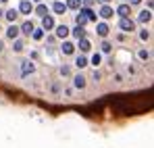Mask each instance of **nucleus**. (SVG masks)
<instances>
[{
  "label": "nucleus",
  "mask_w": 154,
  "mask_h": 148,
  "mask_svg": "<svg viewBox=\"0 0 154 148\" xmlns=\"http://www.w3.org/2000/svg\"><path fill=\"white\" fill-rule=\"evenodd\" d=\"M119 29L125 31V33H127V31H133V29H135V21H131L129 17H123V19L119 21Z\"/></svg>",
  "instance_id": "nucleus-1"
},
{
  "label": "nucleus",
  "mask_w": 154,
  "mask_h": 148,
  "mask_svg": "<svg viewBox=\"0 0 154 148\" xmlns=\"http://www.w3.org/2000/svg\"><path fill=\"white\" fill-rule=\"evenodd\" d=\"M19 15H29V13H33V4L29 2V0H21V4H19Z\"/></svg>",
  "instance_id": "nucleus-2"
},
{
  "label": "nucleus",
  "mask_w": 154,
  "mask_h": 148,
  "mask_svg": "<svg viewBox=\"0 0 154 148\" xmlns=\"http://www.w3.org/2000/svg\"><path fill=\"white\" fill-rule=\"evenodd\" d=\"M54 33H56V38L65 40V38L69 36V27H67V25H54Z\"/></svg>",
  "instance_id": "nucleus-3"
},
{
  "label": "nucleus",
  "mask_w": 154,
  "mask_h": 148,
  "mask_svg": "<svg viewBox=\"0 0 154 148\" xmlns=\"http://www.w3.org/2000/svg\"><path fill=\"white\" fill-rule=\"evenodd\" d=\"M33 71H35V65L31 61H23L21 63V75H29V73H33Z\"/></svg>",
  "instance_id": "nucleus-4"
},
{
  "label": "nucleus",
  "mask_w": 154,
  "mask_h": 148,
  "mask_svg": "<svg viewBox=\"0 0 154 148\" xmlns=\"http://www.w3.org/2000/svg\"><path fill=\"white\" fill-rule=\"evenodd\" d=\"M52 13H54V15H65V13H67V6H65V2L56 0V2L52 4Z\"/></svg>",
  "instance_id": "nucleus-5"
},
{
  "label": "nucleus",
  "mask_w": 154,
  "mask_h": 148,
  "mask_svg": "<svg viewBox=\"0 0 154 148\" xmlns=\"http://www.w3.org/2000/svg\"><path fill=\"white\" fill-rule=\"evenodd\" d=\"M102 19H110L112 15H115V11H112V6H108V4H102L100 6V13H98Z\"/></svg>",
  "instance_id": "nucleus-6"
},
{
  "label": "nucleus",
  "mask_w": 154,
  "mask_h": 148,
  "mask_svg": "<svg viewBox=\"0 0 154 148\" xmlns=\"http://www.w3.org/2000/svg\"><path fill=\"white\" fill-rule=\"evenodd\" d=\"M115 13H117V15H119L121 19H123V17H129V13H131V6H129L127 2H123V4H121V6H119V8L115 11Z\"/></svg>",
  "instance_id": "nucleus-7"
},
{
  "label": "nucleus",
  "mask_w": 154,
  "mask_h": 148,
  "mask_svg": "<svg viewBox=\"0 0 154 148\" xmlns=\"http://www.w3.org/2000/svg\"><path fill=\"white\" fill-rule=\"evenodd\" d=\"M42 29H54V17L52 15L42 17Z\"/></svg>",
  "instance_id": "nucleus-8"
},
{
  "label": "nucleus",
  "mask_w": 154,
  "mask_h": 148,
  "mask_svg": "<svg viewBox=\"0 0 154 148\" xmlns=\"http://www.w3.org/2000/svg\"><path fill=\"white\" fill-rule=\"evenodd\" d=\"M4 17L8 19V23H15L17 17H19V11L17 8H8V11H4Z\"/></svg>",
  "instance_id": "nucleus-9"
},
{
  "label": "nucleus",
  "mask_w": 154,
  "mask_h": 148,
  "mask_svg": "<svg viewBox=\"0 0 154 148\" xmlns=\"http://www.w3.org/2000/svg\"><path fill=\"white\" fill-rule=\"evenodd\" d=\"M60 52H63V54H73V52H75V44L65 40V42H63V46H60Z\"/></svg>",
  "instance_id": "nucleus-10"
},
{
  "label": "nucleus",
  "mask_w": 154,
  "mask_h": 148,
  "mask_svg": "<svg viewBox=\"0 0 154 148\" xmlns=\"http://www.w3.org/2000/svg\"><path fill=\"white\" fill-rule=\"evenodd\" d=\"M33 11H35V15H40V17H46V15H50V8H48L46 4H42V2H40V4H38Z\"/></svg>",
  "instance_id": "nucleus-11"
},
{
  "label": "nucleus",
  "mask_w": 154,
  "mask_h": 148,
  "mask_svg": "<svg viewBox=\"0 0 154 148\" xmlns=\"http://www.w3.org/2000/svg\"><path fill=\"white\" fill-rule=\"evenodd\" d=\"M6 36H8L11 40H17V36H19V27H17L15 23H11V27L6 29Z\"/></svg>",
  "instance_id": "nucleus-12"
},
{
  "label": "nucleus",
  "mask_w": 154,
  "mask_h": 148,
  "mask_svg": "<svg viewBox=\"0 0 154 148\" xmlns=\"http://www.w3.org/2000/svg\"><path fill=\"white\" fill-rule=\"evenodd\" d=\"M79 11L85 15V19H88V21H96V19H98V15H96L92 8H79Z\"/></svg>",
  "instance_id": "nucleus-13"
},
{
  "label": "nucleus",
  "mask_w": 154,
  "mask_h": 148,
  "mask_svg": "<svg viewBox=\"0 0 154 148\" xmlns=\"http://www.w3.org/2000/svg\"><path fill=\"white\" fill-rule=\"evenodd\" d=\"M88 65H90V63H88V58H85L83 54H79V56L75 58V67L77 69H83V67H88Z\"/></svg>",
  "instance_id": "nucleus-14"
},
{
  "label": "nucleus",
  "mask_w": 154,
  "mask_h": 148,
  "mask_svg": "<svg viewBox=\"0 0 154 148\" xmlns=\"http://www.w3.org/2000/svg\"><path fill=\"white\" fill-rule=\"evenodd\" d=\"M33 29H35V27H33V23H31V21H25V23H23L21 27H19V31H23L25 36H29V33H31Z\"/></svg>",
  "instance_id": "nucleus-15"
},
{
  "label": "nucleus",
  "mask_w": 154,
  "mask_h": 148,
  "mask_svg": "<svg viewBox=\"0 0 154 148\" xmlns=\"http://www.w3.org/2000/svg\"><path fill=\"white\" fill-rule=\"evenodd\" d=\"M65 6L71 8V11H79V8H81V0H67Z\"/></svg>",
  "instance_id": "nucleus-16"
},
{
  "label": "nucleus",
  "mask_w": 154,
  "mask_h": 148,
  "mask_svg": "<svg viewBox=\"0 0 154 148\" xmlns=\"http://www.w3.org/2000/svg\"><path fill=\"white\" fill-rule=\"evenodd\" d=\"M150 19H152V13H150V11H142V13H140V17H137V21H140V23H148Z\"/></svg>",
  "instance_id": "nucleus-17"
},
{
  "label": "nucleus",
  "mask_w": 154,
  "mask_h": 148,
  "mask_svg": "<svg viewBox=\"0 0 154 148\" xmlns=\"http://www.w3.org/2000/svg\"><path fill=\"white\" fill-rule=\"evenodd\" d=\"M96 29H98V36H102V38H106V36H108V31H110V27H108L106 23H98Z\"/></svg>",
  "instance_id": "nucleus-18"
},
{
  "label": "nucleus",
  "mask_w": 154,
  "mask_h": 148,
  "mask_svg": "<svg viewBox=\"0 0 154 148\" xmlns=\"http://www.w3.org/2000/svg\"><path fill=\"white\" fill-rule=\"evenodd\" d=\"M90 48H92V44H90V40H85V38H81V40H79V50H81V52H88Z\"/></svg>",
  "instance_id": "nucleus-19"
},
{
  "label": "nucleus",
  "mask_w": 154,
  "mask_h": 148,
  "mask_svg": "<svg viewBox=\"0 0 154 148\" xmlns=\"http://www.w3.org/2000/svg\"><path fill=\"white\" fill-rule=\"evenodd\" d=\"M73 83H75V88H85V77L83 75H75V79H73Z\"/></svg>",
  "instance_id": "nucleus-20"
},
{
  "label": "nucleus",
  "mask_w": 154,
  "mask_h": 148,
  "mask_svg": "<svg viewBox=\"0 0 154 148\" xmlns=\"http://www.w3.org/2000/svg\"><path fill=\"white\" fill-rule=\"evenodd\" d=\"M75 23L79 25V27H83V25L88 23V19H85V15H83L81 11H79V13H77V15H75Z\"/></svg>",
  "instance_id": "nucleus-21"
},
{
  "label": "nucleus",
  "mask_w": 154,
  "mask_h": 148,
  "mask_svg": "<svg viewBox=\"0 0 154 148\" xmlns=\"http://www.w3.org/2000/svg\"><path fill=\"white\" fill-rule=\"evenodd\" d=\"M71 33H73V36H75L77 40H81V38H83V36H85V29H83V27H79V25H77L75 29H73V31H71Z\"/></svg>",
  "instance_id": "nucleus-22"
},
{
  "label": "nucleus",
  "mask_w": 154,
  "mask_h": 148,
  "mask_svg": "<svg viewBox=\"0 0 154 148\" xmlns=\"http://www.w3.org/2000/svg\"><path fill=\"white\" fill-rule=\"evenodd\" d=\"M31 36H33V40H42L44 38V29H33Z\"/></svg>",
  "instance_id": "nucleus-23"
},
{
  "label": "nucleus",
  "mask_w": 154,
  "mask_h": 148,
  "mask_svg": "<svg viewBox=\"0 0 154 148\" xmlns=\"http://www.w3.org/2000/svg\"><path fill=\"white\" fill-rule=\"evenodd\" d=\"M100 61H102V56L96 52V54H92V61H90V63H92L94 67H98V65H100Z\"/></svg>",
  "instance_id": "nucleus-24"
},
{
  "label": "nucleus",
  "mask_w": 154,
  "mask_h": 148,
  "mask_svg": "<svg viewBox=\"0 0 154 148\" xmlns=\"http://www.w3.org/2000/svg\"><path fill=\"white\" fill-rule=\"evenodd\" d=\"M23 46H25V44H23L21 40H15V46H13V48H15V52H21V50H23Z\"/></svg>",
  "instance_id": "nucleus-25"
},
{
  "label": "nucleus",
  "mask_w": 154,
  "mask_h": 148,
  "mask_svg": "<svg viewBox=\"0 0 154 148\" xmlns=\"http://www.w3.org/2000/svg\"><path fill=\"white\" fill-rule=\"evenodd\" d=\"M140 38H142L144 42H146V40H150V31H148V29H142V31H140Z\"/></svg>",
  "instance_id": "nucleus-26"
},
{
  "label": "nucleus",
  "mask_w": 154,
  "mask_h": 148,
  "mask_svg": "<svg viewBox=\"0 0 154 148\" xmlns=\"http://www.w3.org/2000/svg\"><path fill=\"white\" fill-rule=\"evenodd\" d=\"M140 58H142V61H148V58H150V52H148V50H140Z\"/></svg>",
  "instance_id": "nucleus-27"
},
{
  "label": "nucleus",
  "mask_w": 154,
  "mask_h": 148,
  "mask_svg": "<svg viewBox=\"0 0 154 148\" xmlns=\"http://www.w3.org/2000/svg\"><path fill=\"white\" fill-rule=\"evenodd\" d=\"M110 50H112V46H110L108 42H104V44H102V52H106V54H108Z\"/></svg>",
  "instance_id": "nucleus-28"
},
{
  "label": "nucleus",
  "mask_w": 154,
  "mask_h": 148,
  "mask_svg": "<svg viewBox=\"0 0 154 148\" xmlns=\"http://www.w3.org/2000/svg\"><path fill=\"white\" fill-rule=\"evenodd\" d=\"M60 73H63V75H69V73H71V69L65 65V67H60Z\"/></svg>",
  "instance_id": "nucleus-29"
},
{
  "label": "nucleus",
  "mask_w": 154,
  "mask_h": 148,
  "mask_svg": "<svg viewBox=\"0 0 154 148\" xmlns=\"http://www.w3.org/2000/svg\"><path fill=\"white\" fill-rule=\"evenodd\" d=\"M140 2H142V0H129V6H131V4H135V6H137Z\"/></svg>",
  "instance_id": "nucleus-30"
},
{
  "label": "nucleus",
  "mask_w": 154,
  "mask_h": 148,
  "mask_svg": "<svg viewBox=\"0 0 154 148\" xmlns=\"http://www.w3.org/2000/svg\"><path fill=\"white\" fill-rule=\"evenodd\" d=\"M0 17H4V11H2V8H0Z\"/></svg>",
  "instance_id": "nucleus-31"
},
{
  "label": "nucleus",
  "mask_w": 154,
  "mask_h": 148,
  "mask_svg": "<svg viewBox=\"0 0 154 148\" xmlns=\"http://www.w3.org/2000/svg\"><path fill=\"white\" fill-rule=\"evenodd\" d=\"M2 48H4V44H2V40H0V50H2Z\"/></svg>",
  "instance_id": "nucleus-32"
},
{
  "label": "nucleus",
  "mask_w": 154,
  "mask_h": 148,
  "mask_svg": "<svg viewBox=\"0 0 154 148\" xmlns=\"http://www.w3.org/2000/svg\"><path fill=\"white\" fill-rule=\"evenodd\" d=\"M102 2H104V4H106V2H110V0H102Z\"/></svg>",
  "instance_id": "nucleus-33"
},
{
  "label": "nucleus",
  "mask_w": 154,
  "mask_h": 148,
  "mask_svg": "<svg viewBox=\"0 0 154 148\" xmlns=\"http://www.w3.org/2000/svg\"><path fill=\"white\" fill-rule=\"evenodd\" d=\"M0 2H8V0H0Z\"/></svg>",
  "instance_id": "nucleus-34"
},
{
  "label": "nucleus",
  "mask_w": 154,
  "mask_h": 148,
  "mask_svg": "<svg viewBox=\"0 0 154 148\" xmlns=\"http://www.w3.org/2000/svg\"><path fill=\"white\" fill-rule=\"evenodd\" d=\"M35 2H42V0H35Z\"/></svg>",
  "instance_id": "nucleus-35"
},
{
  "label": "nucleus",
  "mask_w": 154,
  "mask_h": 148,
  "mask_svg": "<svg viewBox=\"0 0 154 148\" xmlns=\"http://www.w3.org/2000/svg\"><path fill=\"white\" fill-rule=\"evenodd\" d=\"M121 2H125V0H121Z\"/></svg>",
  "instance_id": "nucleus-36"
},
{
  "label": "nucleus",
  "mask_w": 154,
  "mask_h": 148,
  "mask_svg": "<svg viewBox=\"0 0 154 148\" xmlns=\"http://www.w3.org/2000/svg\"><path fill=\"white\" fill-rule=\"evenodd\" d=\"M0 29H2V27H0Z\"/></svg>",
  "instance_id": "nucleus-37"
}]
</instances>
